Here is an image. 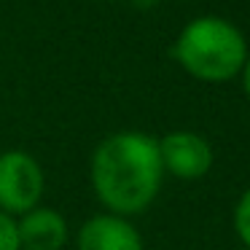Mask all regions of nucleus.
I'll return each instance as SVG.
<instances>
[{
	"label": "nucleus",
	"instance_id": "nucleus-3",
	"mask_svg": "<svg viewBox=\"0 0 250 250\" xmlns=\"http://www.w3.org/2000/svg\"><path fill=\"white\" fill-rule=\"evenodd\" d=\"M43 188V167L33 153L19 148L0 153V212L11 218L30 212L41 205Z\"/></svg>",
	"mask_w": 250,
	"mask_h": 250
},
{
	"label": "nucleus",
	"instance_id": "nucleus-4",
	"mask_svg": "<svg viewBox=\"0 0 250 250\" xmlns=\"http://www.w3.org/2000/svg\"><path fill=\"white\" fill-rule=\"evenodd\" d=\"M159 159L164 175H172L178 180H199L212 169L210 143L188 129L167 132L159 137Z\"/></svg>",
	"mask_w": 250,
	"mask_h": 250
},
{
	"label": "nucleus",
	"instance_id": "nucleus-5",
	"mask_svg": "<svg viewBox=\"0 0 250 250\" xmlns=\"http://www.w3.org/2000/svg\"><path fill=\"white\" fill-rule=\"evenodd\" d=\"M78 250H143V234L124 215L97 212L78 226Z\"/></svg>",
	"mask_w": 250,
	"mask_h": 250
},
{
	"label": "nucleus",
	"instance_id": "nucleus-8",
	"mask_svg": "<svg viewBox=\"0 0 250 250\" xmlns=\"http://www.w3.org/2000/svg\"><path fill=\"white\" fill-rule=\"evenodd\" d=\"M0 250H22L17 234V218L0 212Z\"/></svg>",
	"mask_w": 250,
	"mask_h": 250
},
{
	"label": "nucleus",
	"instance_id": "nucleus-2",
	"mask_svg": "<svg viewBox=\"0 0 250 250\" xmlns=\"http://www.w3.org/2000/svg\"><path fill=\"white\" fill-rule=\"evenodd\" d=\"M172 57L188 76L207 83L231 81L248 60L245 35L221 17H199L175 38Z\"/></svg>",
	"mask_w": 250,
	"mask_h": 250
},
{
	"label": "nucleus",
	"instance_id": "nucleus-7",
	"mask_svg": "<svg viewBox=\"0 0 250 250\" xmlns=\"http://www.w3.org/2000/svg\"><path fill=\"white\" fill-rule=\"evenodd\" d=\"M234 231H237L242 248L250 250V188H245L234 205Z\"/></svg>",
	"mask_w": 250,
	"mask_h": 250
},
{
	"label": "nucleus",
	"instance_id": "nucleus-1",
	"mask_svg": "<svg viewBox=\"0 0 250 250\" xmlns=\"http://www.w3.org/2000/svg\"><path fill=\"white\" fill-rule=\"evenodd\" d=\"M89 180L105 212L124 218L146 212L164 183L159 140L135 129L103 137L89 159Z\"/></svg>",
	"mask_w": 250,
	"mask_h": 250
},
{
	"label": "nucleus",
	"instance_id": "nucleus-10",
	"mask_svg": "<svg viewBox=\"0 0 250 250\" xmlns=\"http://www.w3.org/2000/svg\"><path fill=\"white\" fill-rule=\"evenodd\" d=\"M237 250H248V248H237Z\"/></svg>",
	"mask_w": 250,
	"mask_h": 250
},
{
	"label": "nucleus",
	"instance_id": "nucleus-9",
	"mask_svg": "<svg viewBox=\"0 0 250 250\" xmlns=\"http://www.w3.org/2000/svg\"><path fill=\"white\" fill-rule=\"evenodd\" d=\"M242 86H245V94H248V100H250V54H248L245 67H242Z\"/></svg>",
	"mask_w": 250,
	"mask_h": 250
},
{
	"label": "nucleus",
	"instance_id": "nucleus-6",
	"mask_svg": "<svg viewBox=\"0 0 250 250\" xmlns=\"http://www.w3.org/2000/svg\"><path fill=\"white\" fill-rule=\"evenodd\" d=\"M17 234L22 250H62L70 239V226L60 210L38 205L17 218Z\"/></svg>",
	"mask_w": 250,
	"mask_h": 250
}]
</instances>
